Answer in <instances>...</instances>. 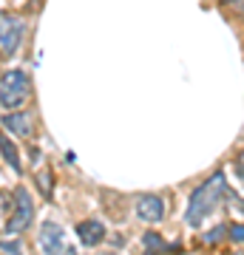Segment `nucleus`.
Here are the masks:
<instances>
[{
    "label": "nucleus",
    "mask_w": 244,
    "mask_h": 255,
    "mask_svg": "<svg viewBox=\"0 0 244 255\" xmlns=\"http://www.w3.org/2000/svg\"><path fill=\"white\" fill-rule=\"evenodd\" d=\"M225 236H227V224H216L213 230H208V233H205V244H219Z\"/></svg>",
    "instance_id": "9b49d317"
},
{
    "label": "nucleus",
    "mask_w": 244,
    "mask_h": 255,
    "mask_svg": "<svg viewBox=\"0 0 244 255\" xmlns=\"http://www.w3.org/2000/svg\"><path fill=\"white\" fill-rule=\"evenodd\" d=\"M239 9H242V14H244V0H242V3H239Z\"/></svg>",
    "instance_id": "a211bd4d"
},
{
    "label": "nucleus",
    "mask_w": 244,
    "mask_h": 255,
    "mask_svg": "<svg viewBox=\"0 0 244 255\" xmlns=\"http://www.w3.org/2000/svg\"><path fill=\"white\" fill-rule=\"evenodd\" d=\"M65 233L63 227L57 224V221H43L40 224V236H37V244H40V250H43V255H57L60 250L65 247Z\"/></svg>",
    "instance_id": "20e7f679"
},
{
    "label": "nucleus",
    "mask_w": 244,
    "mask_h": 255,
    "mask_svg": "<svg viewBox=\"0 0 244 255\" xmlns=\"http://www.w3.org/2000/svg\"><path fill=\"white\" fill-rule=\"evenodd\" d=\"M97 255H117V253H97Z\"/></svg>",
    "instance_id": "6ab92c4d"
},
{
    "label": "nucleus",
    "mask_w": 244,
    "mask_h": 255,
    "mask_svg": "<svg viewBox=\"0 0 244 255\" xmlns=\"http://www.w3.org/2000/svg\"><path fill=\"white\" fill-rule=\"evenodd\" d=\"M0 156L6 159L14 173H23V164H20V153H17V145L9 139V133H0Z\"/></svg>",
    "instance_id": "1a4fd4ad"
},
{
    "label": "nucleus",
    "mask_w": 244,
    "mask_h": 255,
    "mask_svg": "<svg viewBox=\"0 0 244 255\" xmlns=\"http://www.w3.org/2000/svg\"><path fill=\"white\" fill-rule=\"evenodd\" d=\"M233 170H236V179L244 184V150L242 153H236V159H233Z\"/></svg>",
    "instance_id": "4468645a"
},
{
    "label": "nucleus",
    "mask_w": 244,
    "mask_h": 255,
    "mask_svg": "<svg viewBox=\"0 0 244 255\" xmlns=\"http://www.w3.org/2000/svg\"><path fill=\"white\" fill-rule=\"evenodd\" d=\"M233 255H242V253H233Z\"/></svg>",
    "instance_id": "aec40b11"
},
{
    "label": "nucleus",
    "mask_w": 244,
    "mask_h": 255,
    "mask_svg": "<svg viewBox=\"0 0 244 255\" xmlns=\"http://www.w3.org/2000/svg\"><path fill=\"white\" fill-rule=\"evenodd\" d=\"M23 43V23L17 17H0V51L14 54Z\"/></svg>",
    "instance_id": "39448f33"
},
{
    "label": "nucleus",
    "mask_w": 244,
    "mask_h": 255,
    "mask_svg": "<svg viewBox=\"0 0 244 255\" xmlns=\"http://www.w3.org/2000/svg\"><path fill=\"white\" fill-rule=\"evenodd\" d=\"M236 204H239V210H242V216H244V199H239V196H236Z\"/></svg>",
    "instance_id": "f3484780"
},
{
    "label": "nucleus",
    "mask_w": 244,
    "mask_h": 255,
    "mask_svg": "<svg viewBox=\"0 0 244 255\" xmlns=\"http://www.w3.org/2000/svg\"><path fill=\"white\" fill-rule=\"evenodd\" d=\"M28 94H31V80L26 71L11 68L0 77V105L6 111H17L28 100Z\"/></svg>",
    "instance_id": "f03ea898"
},
{
    "label": "nucleus",
    "mask_w": 244,
    "mask_h": 255,
    "mask_svg": "<svg viewBox=\"0 0 244 255\" xmlns=\"http://www.w3.org/2000/svg\"><path fill=\"white\" fill-rule=\"evenodd\" d=\"M34 221V204H31V193L26 187H17L14 190V210L9 216V224H6V233L9 236H20L26 227H31Z\"/></svg>",
    "instance_id": "7ed1b4c3"
},
{
    "label": "nucleus",
    "mask_w": 244,
    "mask_h": 255,
    "mask_svg": "<svg viewBox=\"0 0 244 255\" xmlns=\"http://www.w3.org/2000/svg\"><path fill=\"white\" fill-rule=\"evenodd\" d=\"M227 238L233 244H244V224H227Z\"/></svg>",
    "instance_id": "f8f14e48"
},
{
    "label": "nucleus",
    "mask_w": 244,
    "mask_h": 255,
    "mask_svg": "<svg viewBox=\"0 0 244 255\" xmlns=\"http://www.w3.org/2000/svg\"><path fill=\"white\" fill-rule=\"evenodd\" d=\"M0 250L9 255H20V244L17 241H6V238H0Z\"/></svg>",
    "instance_id": "2eb2a0df"
},
{
    "label": "nucleus",
    "mask_w": 244,
    "mask_h": 255,
    "mask_svg": "<svg viewBox=\"0 0 244 255\" xmlns=\"http://www.w3.org/2000/svg\"><path fill=\"white\" fill-rule=\"evenodd\" d=\"M57 255H80V253H77V247H68V244H65V247H63V250H60Z\"/></svg>",
    "instance_id": "dca6fc26"
},
{
    "label": "nucleus",
    "mask_w": 244,
    "mask_h": 255,
    "mask_svg": "<svg viewBox=\"0 0 244 255\" xmlns=\"http://www.w3.org/2000/svg\"><path fill=\"white\" fill-rule=\"evenodd\" d=\"M225 3H230V0H225Z\"/></svg>",
    "instance_id": "412c9836"
},
{
    "label": "nucleus",
    "mask_w": 244,
    "mask_h": 255,
    "mask_svg": "<svg viewBox=\"0 0 244 255\" xmlns=\"http://www.w3.org/2000/svg\"><path fill=\"white\" fill-rule=\"evenodd\" d=\"M136 216L145 221V224H159L165 219V201L162 196L156 193H145L136 199Z\"/></svg>",
    "instance_id": "423d86ee"
},
{
    "label": "nucleus",
    "mask_w": 244,
    "mask_h": 255,
    "mask_svg": "<svg viewBox=\"0 0 244 255\" xmlns=\"http://www.w3.org/2000/svg\"><path fill=\"white\" fill-rule=\"evenodd\" d=\"M105 236H108V230L100 219H85L77 224V238H80L82 247H100Z\"/></svg>",
    "instance_id": "6e6552de"
},
{
    "label": "nucleus",
    "mask_w": 244,
    "mask_h": 255,
    "mask_svg": "<svg viewBox=\"0 0 244 255\" xmlns=\"http://www.w3.org/2000/svg\"><path fill=\"white\" fill-rule=\"evenodd\" d=\"M222 193H225V173H213L210 179H205L196 190L190 193L188 210H185V224L202 227V221L208 219L216 210V204L222 201Z\"/></svg>",
    "instance_id": "f257e3e1"
},
{
    "label": "nucleus",
    "mask_w": 244,
    "mask_h": 255,
    "mask_svg": "<svg viewBox=\"0 0 244 255\" xmlns=\"http://www.w3.org/2000/svg\"><path fill=\"white\" fill-rule=\"evenodd\" d=\"M142 247L148 250V255H159V253H168L165 250V238L159 236V233H154V230H148L142 236Z\"/></svg>",
    "instance_id": "9d476101"
},
{
    "label": "nucleus",
    "mask_w": 244,
    "mask_h": 255,
    "mask_svg": "<svg viewBox=\"0 0 244 255\" xmlns=\"http://www.w3.org/2000/svg\"><path fill=\"white\" fill-rule=\"evenodd\" d=\"M0 125L6 128L9 133L20 136V139L34 136V119H31L28 111H11V114H6V117L0 119Z\"/></svg>",
    "instance_id": "0eeeda50"
},
{
    "label": "nucleus",
    "mask_w": 244,
    "mask_h": 255,
    "mask_svg": "<svg viewBox=\"0 0 244 255\" xmlns=\"http://www.w3.org/2000/svg\"><path fill=\"white\" fill-rule=\"evenodd\" d=\"M37 187L43 190L45 199H51V176H48V173H40V176H37Z\"/></svg>",
    "instance_id": "ddd939ff"
}]
</instances>
